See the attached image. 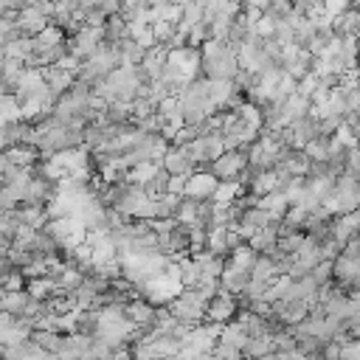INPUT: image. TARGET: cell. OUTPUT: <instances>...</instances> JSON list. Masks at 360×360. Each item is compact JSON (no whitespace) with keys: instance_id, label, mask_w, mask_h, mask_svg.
<instances>
[{"instance_id":"8fae6325","label":"cell","mask_w":360,"mask_h":360,"mask_svg":"<svg viewBox=\"0 0 360 360\" xmlns=\"http://www.w3.org/2000/svg\"><path fill=\"white\" fill-rule=\"evenodd\" d=\"M194 160H191V155L186 152V146H169V152H166V158H163V169L169 172V174H180V177H188V174H194Z\"/></svg>"},{"instance_id":"f546056e","label":"cell","mask_w":360,"mask_h":360,"mask_svg":"<svg viewBox=\"0 0 360 360\" xmlns=\"http://www.w3.org/2000/svg\"><path fill=\"white\" fill-rule=\"evenodd\" d=\"M166 191H169V194H177V197H186V177H180V174H169Z\"/></svg>"},{"instance_id":"7402d4cb","label":"cell","mask_w":360,"mask_h":360,"mask_svg":"<svg viewBox=\"0 0 360 360\" xmlns=\"http://www.w3.org/2000/svg\"><path fill=\"white\" fill-rule=\"evenodd\" d=\"M329 146H332V135H318V138H312L301 152H304L309 160H326V158H329Z\"/></svg>"},{"instance_id":"ac0fdd59","label":"cell","mask_w":360,"mask_h":360,"mask_svg":"<svg viewBox=\"0 0 360 360\" xmlns=\"http://www.w3.org/2000/svg\"><path fill=\"white\" fill-rule=\"evenodd\" d=\"M17 217H20V222H25V225H31L37 231H42L51 222L45 205H22V208H17Z\"/></svg>"},{"instance_id":"d6a6232c","label":"cell","mask_w":360,"mask_h":360,"mask_svg":"<svg viewBox=\"0 0 360 360\" xmlns=\"http://www.w3.org/2000/svg\"><path fill=\"white\" fill-rule=\"evenodd\" d=\"M51 3H65V0H51Z\"/></svg>"},{"instance_id":"603a6c76","label":"cell","mask_w":360,"mask_h":360,"mask_svg":"<svg viewBox=\"0 0 360 360\" xmlns=\"http://www.w3.org/2000/svg\"><path fill=\"white\" fill-rule=\"evenodd\" d=\"M129 34H127V20L124 17H110L107 22H104V39L107 42H121V39H127Z\"/></svg>"},{"instance_id":"4fadbf2b","label":"cell","mask_w":360,"mask_h":360,"mask_svg":"<svg viewBox=\"0 0 360 360\" xmlns=\"http://www.w3.org/2000/svg\"><path fill=\"white\" fill-rule=\"evenodd\" d=\"M278 236H281V228L273 222V225H264V228H259L250 239H248V245L256 250V253H273L276 248H278Z\"/></svg>"},{"instance_id":"7a4b0ae2","label":"cell","mask_w":360,"mask_h":360,"mask_svg":"<svg viewBox=\"0 0 360 360\" xmlns=\"http://www.w3.org/2000/svg\"><path fill=\"white\" fill-rule=\"evenodd\" d=\"M321 205L332 214V217H343V214H352L360 208V180L352 177V174H338L335 177V186L332 191L321 200Z\"/></svg>"},{"instance_id":"5bb4252c","label":"cell","mask_w":360,"mask_h":360,"mask_svg":"<svg viewBox=\"0 0 360 360\" xmlns=\"http://www.w3.org/2000/svg\"><path fill=\"white\" fill-rule=\"evenodd\" d=\"M278 276H284V273H281V267H278V262H276L273 256H267V253L256 256V262H253V267H250V278H253V281H267V284H273Z\"/></svg>"},{"instance_id":"2e32d148","label":"cell","mask_w":360,"mask_h":360,"mask_svg":"<svg viewBox=\"0 0 360 360\" xmlns=\"http://www.w3.org/2000/svg\"><path fill=\"white\" fill-rule=\"evenodd\" d=\"M65 338H68V335L53 332V329H34V332H31V340H34L39 349L53 352V354H59V352L65 349Z\"/></svg>"},{"instance_id":"f1b7e54d","label":"cell","mask_w":360,"mask_h":360,"mask_svg":"<svg viewBox=\"0 0 360 360\" xmlns=\"http://www.w3.org/2000/svg\"><path fill=\"white\" fill-rule=\"evenodd\" d=\"M346 174L357 177L360 180V146H352L349 155H346Z\"/></svg>"},{"instance_id":"ffe728a7","label":"cell","mask_w":360,"mask_h":360,"mask_svg":"<svg viewBox=\"0 0 360 360\" xmlns=\"http://www.w3.org/2000/svg\"><path fill=\"white\" fill-rule=\"evenodd\" d=\"M28 292L25 290H0V307L11 315H22L25 304H28Z\"/></svg>"},{"instance_id":"52a82bcc","label":"cell","mask_w":360,"mask_h":360,"mask_svg":"<svg viewBox=\"0 0 360 360\" xmlns=\"http://www.w3.org/2000/svg\"><path fill=\"white\" fill-rule=\"evenodd\" d=\"M248 169V149H225L214 163H211V172L219 177V180H239V174Z\"/></svg>"},{"instance_id":"277c9868","label":"cell","mask_w":360,"mask_h":360,"mask_svg":"<svg viewBox=\"0 0 360 360\" xmlns=\"http://www.w3.org/2000/svg\"><path fill=\"white\" fill-rule=\"evenodd\" d=\"M101 45H104V25H82V28H76V34L70 37L68 51L84 62V59H90Z\"/></svg>"},{"instance_id":"d6986e66","label":"cell","mask_w":360,"mask_h":360,"mask_svg":"<svg viewBox=\"0 0 360 360\" xmlns=\"http://www.w3.org/2000/svg\"><path fill=\"white\" fill-rule=\"evenodd\" d=\"M242 354H245V357H270V354H276V349H273V335H256V338H248Z\"/></svg>"},{"instance_id":"1f68e13d","label":"cell","mask_w":360,"mask_h":360,"mask_svg":"<svg viewBox=\"0 0 360 360\" xmlns=\"http://www.w3.org/2000/svg\"><path fill=\"white\" fill-rule=\"evenodd\" d=\"M346 335H349V338H360V323H352V326L346 329Z\"/></svg>"},{"instance_id":"9a60e30c","label":"cell","mask_w":360,"mask_h":360,"mask_svg":"<svg viewBox=\"0 0 360 360\" xmlns=\"http://www.w3.org/2000/svg\"><path fill=\"white\" fill-rule=\"evenodd\" d=\"M256 205L259 208H264L276 222H281V217L287 214V208H290V200L284 197V191H270V194H262V197H256Z\"/></svg>"},{"instance_id":"44dd1931","label":"cell","mask_w":360,"mask_h":360,"mask_svg":"<svg viewBox=\"0 0 360 360\" xmlns=\"http://www.w3.org/2000/svg\"><path fill=\"white\" fill-rule=\"evenodd\" d=\"M242 194V183L239 180H219V186H217V191H214V202H219V205H233V200Z\"/></svg>"},{"instance_id":"ba28073f","label":"cell","mask_w":360,"mask_h":360,"mask_svg":"<svg viewBox=\"0 0 360 360\" xmlns=\"http://www.w3.org/2000/svg\"><path fill=\"white\" fill-rule=\"evenodd\" d=\"M239 312V304H236V295L233 292H228V290H222L219 287V292L208 301V307H205V318H208V323H228L233 315Z\"/></svg>"},{"instance_id":"d4e9b609","label":"cell","mask_w":360,"mask_h":360,"mask_svg":"<svg viewBox=\"0 0 360 360\" xmlns=\"http://www.w3.org/2000/svg\"><path fill=\"white\" fill-rule=\"evenodd\" d=\"M273 349H276V352H295V349H298V340H295L292 332L276 329V332H273Z\"/></svg>"},{"instance_id":"5b68a950","label":"cell","mask_w":360,"mask_h":360,"mask_svg":"<svg viewBox=\"0 0 360 360\" xmlns=\"http://www.w3.org/2000/svg\"><path fill=\"white\" fill-rule=\"evenodd\" d=\"M219 340V323H197L191 326L183 340H180V349H188V352H200V354H211L214 346Z\"/></svg>"},{"instance_id":"6da1fadb","label":"cell","mask_w":360,"mask_h":360,"mask_svg":"<svg viewBox=\"0 0 360 360\" xmlns=\"http://www.w3.org/2000/svg\"><path fill=\"white\" fill-rule=\"evenodd\" d=\"M200 68H202L205 79L233 82V76L239 73L236 45L228 42V39H205L202 42V53H200Z\"/></svg>"},{"instance_id":"8992f818","label":"cell","mask_w":360,"mask_h":360,"mask_svg":"<svg viewBox=\"0 0 360 360\" xmlns=\"http://www.w3.org/2000/svg\"><path fill=\"white\" fill-rule=\"evenodd\" d=\"M332 278L346 290L360 287V256L349 253V250H340L338 259L332 262Z\"/></svg>"},{"instance_id":"cb8c5ba5","label":"cell","mask_w":360,"mask_h":360,"mask_svg":"<svg viewBox=\"0 0 360 360\" xmlns=\"http://www.w3.org/2000/svg\"><path fill=\"white\" fill-rule=\"evenodd\" d=\"M166 183H169V172L160 166V169H158V174H155L152 180H146V183H143V191H146L149 197H160V194H166Z\"/></svg>"},{"instance_id":"30bf717a","label":"cell","mask_w":360,"mask_h":360,"mask_svg":"<svg viewBox=\"0 0 360 360\" xmlns=\"http://www.w3.org/2000/svg\"><path fill=\"white\" fill-rule=\"evenodd\" d=\"M219 186V177L214 172H194L186 177V197L191 200H211Z\"/></svg>"},{"instance_id":"4316f807","label":"cell","mask_w":360,"mask_h":360,"mask_svg":"<svg viewBox=\"0 0 360 360\" xmlns=\"http://www.w3.org/2000/svg\"><path fill=\"white\" fill-rule=\"evenodd\" d=\"M309 278H312L318 287L329 284V281H332V262H329V259H323L321 264H315V267L309 270Z\"/></svg>"},{"instance_id":"9c48e42d","label":"cell","mask_w":360,"mask_h":360,"mask_svg":"<svg viewBox=\"0 0 360 360\" xmlns=\"http://www.w3.org/2000/svg\"><path fill=\"white\" fill-rule=\"evenodd\" d=\"M270 309H273V318L281 326H295L309 315V304L298 301V298H278V301L270 304Z\"/></svg>"},{"instance_id":"4dcf8cb0","label":"cell","mask_w":360,"mask_h":360,"mask_svg":"<svg viewBox=\"0 0 360 360\" xmlns=\"http://www.w3.org/2000/svg\"><path fill=\"white\" fill-rule=\"evenodd\" d=\"M352 37L360 42V8H354V25H352Z\"/></svg>"},{"instance_id":"83f0119b","label":"cell","mask_w":360,"mask_h":360,"mask_svg":"<svg viewBox=\"0 0 360 360\" xmlns=\"http://www.w3.org/2000/svg\"><path fill=\"white\" fill-rule=\"evenodd\" d=\"M22 278H25V276H22L20 267H8L6 276H3V290H22V287H25Z\"/></svg>"},{"instance_id":"484cf974","label":"cell","mask_w":360,"mask_h":360,"mask_svg":"<svg viewBox=\"0 0 360 360\" xmlns=\"http://www.w3.org/2000/svg\"><path fill=\"white\" fill-rule=\"evenodd\" d=\"M352 3H354V0H321L323 14H326L329 20H338L340 14H346V11L352 8Z\"/></svg>"},{"instance_id":"3957f363","label":"cell","mask_w":360,"mask_h":360,"mask_svg":"<svg viewBox=\"0 0 360 360\" xmlns=\"http://www.w3.org/2000/svg\"><path fill=\"white\" fill-rule=\"evenodd\" d=\"M45 231L53 236V242L62 248V250H70V248H76L79 242H84L87 239V225L79 219V217H59V219H51L48 225H45Z\"/></svg>"},{"instance_id":"e0dca14e","label":"cell","mask_w":360,"mask_h":360,"mask_svg":"<svg viewBox=\"0 0 360 360\" xmlns=\"http://www.w3.org/2000/svg\"><path fill=\"white\" fill-rule=\"evenodd\" d=\"M248 329L242 326V323H236V321H228V323H222L219 326V343H228V346H236V349H245V343H248Z\"/></svg>"},{"instance_id":"7c38bea8","label":"cell","mask_w":360,"mask_h":360,"mask_svg":"<svg viewBox=\"0 0 360 360\" xmlns=\"http://www.w3.org/2000/svg\"><path fill=\"white\" fill-rule=\"evenodd\" d=\"M124 312L127 318L135 323V326H155V318H158V307H152L146 298H132L124 304Z\"/></svg>"}]
</instances>
